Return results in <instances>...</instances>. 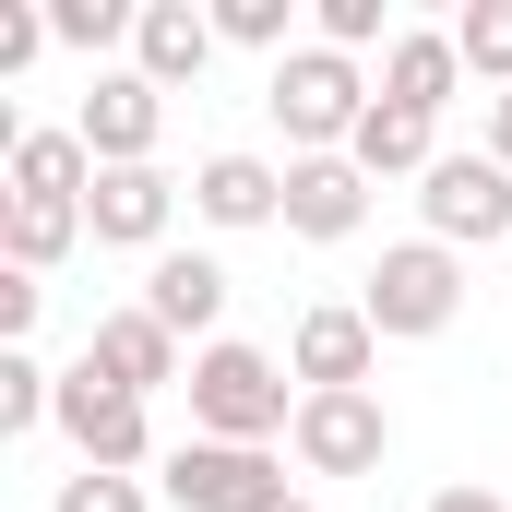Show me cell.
<instances>
[{
  "instance_id": "6da1fadb",
  "label": "cell",
  "mask_w": 512,
  "mask_h": 512,
  "mask_svg": "<svg viewBox=\"0 0 512 512\" xmlns=\"http://www.w3.org/2000/svg\"><path fill=\"white\" fill-rule=\"evenodd\" d=\"M286 382H298L286 358L215 334V346L191 358V441H251V453H274V441L298 429V393H286Z\"/></svg>"
},
{
  "instance_id": "7a4b0ae2",
  "label": "cell",
  "mask_w": 512,
  "mask_h": 512,
  "mask_svg": "<svg viewBox=\"0 0 512 512\" xmlns=\"http://www.w3.org/2000/svg\"><path fill=\"white\" fill-rule=\"evenodd\" d=\"M370 96H382V84H370L346 48H322V36H310V48H286V60H274V84H262V108H274V131H286L298 155H346L358 120H370Z\"/></svg>"
},
{
  "instance_id": "3957f363",
  "label": "cell",
  "mask_w": 512,
  "mask_h": 512,
  "mask_svg": "<svg viewBox=\"0 0 512 512\" xmlns=\"http://www.w3.org/2000/svg\"><path fill=\"white\" fill-rule=\"evenodd\" d=\"M358 310H370V334H382V346H429V334H453V310H465V251H441L429 227H417V239H393L382 274L358 286Z\"/></svg>"
},
{
  "instance_id": "277c9868",
  "label": "cell",
  "mask_w": 512,
  "mask_h": 512,
  "mask_svg": "<svg viewBox=\"0 0 512 512\" xmlns=\"http://www.w3.org/2000/svg\"><path fill=\"white\" fill-rule=\"evenodd\" d=\"M60 441H72V465H96V477H143V465H167L155 453V405L143 393H120L96 358H72L60 370V417H48Z\"/></svg>"
},
{
  "instance_id": "5b68a950",
  "label": "cell",
  "mask_w": 512,
  "mask_h": 512,
  "mask_svg": "<svg viewBox=\"0 0 512 512\" xmlns=\"http://www.w3.org/2000/svg\"><path fill=\"white\" fill-rule=\"evenodd\" d=\"M155 501L167 512H274V501H298V489H286V465L251 453V441H179L155 465Z\"/></svg>"
},
{
  "instance_id": "8992f818",
  "label": "cell",
  "mask_w": 512,
  "mask_h": 512,
  "mask_svg": "<svg viewBox=\"0 0 512 512\" xmlns=\"http://www.w3.org/2000/svg\"><path fill=\"white\" fill-rule=\"evenodd\" d=\"M417 215H429L441 251H501L512 239V167L489 143H477V155H441V167L417 179Z\"/></svg>"
},
{
  "instance_id": "52a82bcc",
  "label": "cell",
  "mask_w": 512,
  "mask_h": 512,
  "mask_svg": "<svg viewBox=\"0 0 512 512\" xmlns=\"http://www.w3.org/2000/svg\"><path fill=\"white\" fill-rule=\"evenodd\" d=\"M286 453H298L310 477H382V453H393V405H382V393H298Z\"/></svg>"
},
{
  "instance_id": "ba28073f",
  "label": "cell",
  "mask_w": 512,
  "mask_h": 512,
  "mask_svg": "<svg viewBox=\"0 0 512 512\" xmlns=\"http://www.w3.org/2000/svg\"><path fill=\"white\" fill-rule=\"evenodd\" d=\"M286 370H298V393H370V370H382V334H370V310H358V298H322V310H298V334H286Z\"/></svg>"
},
{
  "instance_id": "9c48e42d",
  "label": "cell",
  "mask_w": 512,
  "mask_h": 512,
  "mask_svg": "<svg viewBox=\"0 0 512 512\" xmlns=\"http://www.w3.org/2000/svg\"><path fill=\"white\" fill-rule=\"evenodd\" d=\"M370 191H382V179H370L358 155H286V239H322V251L358 239V227H370Z\"/></svg>"
},
{
  "instance_id": "30bf717a",
  "label": "cell",
  "mask_w": 512,
  "mask_h": 512,
  "mask_svg": "<svg viewBox=\"0 0 512 512\" xmlns=\"http://www.w3.org/2000/svg\"><path fill=\"white\" fill-rule=\"evenodd\" d=\"M72 131H84V155H96V167H155L167 96H155L143 72H96V84H84V108H72Z\"/></svg>"
},
{
  "instance_id": "8fae6325",
  "label": "cell",
  "mask_w": 512,
  "mask_h": 512,
  "mask_svg": "<svg viewBox=\"0 0 512 512\" xmlns=\"http://www.w3.org/2000/svg\"><path fill=\"white\" fill-rule=\"evenodd\" d=\"M84 358H96V370H108L120 393H143V405H155L167 382H191V346H179V334H167V322H155L143 298H131V310H96Z\"/></svg>"
},
{
  "instance_id": "7c38bea8",
  "label": "cell",
  "mask_w": 512,
  "mask_h": 512,
  "mask_svg": "<svg viewBox=\"0 0 512 512\" xmlns=\"http://www.w3.org/2000/svg\"><path fill=\"white\" fill-rule=\"evenodd\" d=\"M167 215H179V179H167V167H96L84 239H96V251H167Z\"/></svg>"
},
{
  "instance_id": "4fadbf2b",
  "label": "cell",
  "mask_w": 512,
  "mask_h": 512,
  "mask_svg": "<svg viewBox=\"0 0 512 512\" xmlns=\"http://www.w3.org/2000/svg\"><path fill=\"white\" fill-rule=\"evenodd\" d=\"M143 310H155V322H167V334L203 358V346H215V322H227V262H215V251H155V274H143Z\"/></svg>"
},
{
  "instance_id": "5bb4252c",
  "label": "cell",
  "mask_w": 512,
  "mask_h": 512,
  "mask_svg": "<svg viewBox=\"0 0 512 512\" xmlns=\"http://www.w3.org/2000/svg\"><path fill=\"white\" fill-rule=\"evenodd\" d=\"M227 36H215V12L203 0H143V36H131V72L155 84V96H179V84H203V60H215Z\"/></svg>"
},
{
  "instance_id": "9a60e30c",
  "label": "cell",
  "mask_w": 512,
  "mask_h": 512,
  "mask_svg": "<svg viewBox=\"0 0 512 512\" xmlns=\"http://www.w3.org/2000/svg\"><path fill=\"white\" fill-rule=\"evenodd\" d=\"M191 215L203 227H286V167H262V155H203L191 167Z\"/></svg>"
},
{
  "instance_id": "2e32d148",
  "label": "cell",
  "mask_w": 512,
  "mask_h": 512,
  "mask_svg": "<svg viewBox=\"0 0 512 512\" xmlns=\"http://www.w3.org/2000/svg\"><path fill=\"white\" fill-rule=\"evenodd\" d=\"M453 84H465V48H453V24H405V36L382 48V108L441 120V108H453Z\"/></svg>"
},
{
  "instance_id": "e0dca14e",
  "label": "cell",
  "mask_w": 512,
  "mask_h": 512,
  "mask_svg": "<svg viewBox=\"0 0 512 512\" xmlns=\"http://www.w3.org/2000/svg\"><path fill=\"white\" fill-rule=\"evenodd\" d=\"M12 203H96L84 131H24V143H12Z\"/></svg>"
},
{
  "instance_id": "ac0fdd59",
  "label": "cell",
  "mask_w": 512,
  "mask_h": 512,
  "mask_svg": "<svg viewBox=\"0 0 512 512\" xmlns=\"http://www.w3.org/2000/svg\"><path fill=\"white\" fill-rule=\"evenodd\" d=\"M370 179H429L441 167V120H417V108H382L370 96V120H358V143H346Z\"/></svg>"
},
{
  "instance_id": "d6986e66",
  "label": "cell",
  "mask_w": 512,
  "mask_h": 512,
  "mask_svg": "<svg viewBox=\"0 0 512 512\" xmlns=\"http://www.w3.org/2000/svg\"><path fill=\"white\" fill-rule=\"evenodd\" d=\"M72 239H84V203H12V191H0V262H12V274H48Z\"/></svg>"
},
{
  "instance_id": "ffe728a7",
  "label": "cell",
  "mask_w": 512,
  "mask_h": 512,
  "mask_svg": "<svg viewBox=\"0 0 512 512\" xmlns=\"http://www.w3.org/2000/svg\"><path fill=\"white\" fill-rule=\"evenodd\" d=\"M60 417V370L36 358V346H0V441H24V429H48Z\"/></svg>"
},
{
  "instance_id": "44dd1931",
  "label": "cell",
  "mask_w": 512,
  "mask_h": 512,
  "mask_svg": "<svg viewBox=\"0 0 512 512\" xmlns=\"http://www.w3.org/2000/svg\"><path fill=\"white\" fill-rule=\"evenodd\" d=\"M453 48H465V72L489 96H512V0H465L453 12Z\"/></svg>"
},
{
  "instance_id": "7402d4cb",
  "label": "cell",
  "mask_w": 512,
  "mask_h": 512,
  "mask_svg": "<svg viewBox=\"0 0 512 512\" xmlns=\"http://www.w3.org/2000/svg\"><path fill=\"white\" fill-rule=\"evenodd\" d=\"M48 36L84 48V60H108L120 36H143V0H48Z\"/></svg>"
},
{
  "instance_id": "603a6c76",
  "label": "cell",
  "mask_w": 512,
  "mask_h": 512,
  "mask_svg": "<svg viewBox=\"0 0 512 512\" xmlns=\"http://www.w3.org/2000/svg\"><path fill=\"white\" fill-rule=\"evenodd\" d=\"M286 24H298V0H215V36L227 48H274L286 60Z\"/></svg>"
},
{
  "instance_id": "cb8c5ba5",
  "label": "cell",
  "mask_w": 512,
  "mask_h": 512,
  "mask_svg": "<svg viewBox=\"0 0 512 512\" xmlns=\"http://www.w3.org/2000/svg\"><path fill=\"white\" fill-rule=\"evenodd\" d=\"M48 512H155V489H143V477H96V465H84V477H60V501Z\"/></svg>"
},
{
  "instance_id": "d4e9b609",
  "label": "cell",
  "mask_w": 512,
  "mask_h": 512,
  "mask_svg": "<svg viewBox=\"0 0 512 512\" xmlns=\"http://www.w3.org/2000/svg\"><path fill=\"white\" fill-rule=\"evenodd\" d=\"M36 48H60V36H48V12H36V0H0V84H12Z\"/></svg>"
},
{
  "instance_id": "484cf974",
  "label": "cell",
  "mask_w": 512,
  "mask_h": 512,
  "mask_svg": "<svg viewBox=\"0 0 512 512\" xmlns=\"http://www.w3.org/2000/svg\"><path fill=\"white\" fill-rule=\"evenodd\" d=\"M36 310H48V274H12V262H0V346H24Z\"/></svg>"
},
{
  "instance_id": "4316f807",
  "label": "cell",
  "mask_w": 512,
  "mask_h": 512,
  "mask_svg": "<svg viewBox=\"0 0 512 512\" xmlns=\"http://www.w3.org/2000/svg\"><path fill=\"white\" fill-rule=\"evenodd\" d=\"M429 512H512L501 489H429Z\"/></svg>"
},
{
  "instance_id": "83f0119b",
  "label": "cell",
  "mask_w": 512,
  "mask_h": 512,
  "mask_svg": "<svg viewBox=\"0 0 512 512\" xmlns=\"http://www.w3.org/2000/svg\"><path fill=\"white\" fill-rule=\"evenodd\" d=\"M489 155L512 167V96H489Z\"/></svg>"
},
{
  "instance_id": "f1b7e54d",
  "label": "cell",
  "mask_w": 512,
  "mask_h": 512,
  "mask_svg": "<svg viewBox=\"0 0 512 512\" xmlns=\"http://www.w3.org/2000/svg\"><path fill=\"white\" fill-rule=\"evenodd\" d=\"M274 512H310V501H274Z\"/></svg>"
}]
</instances>
